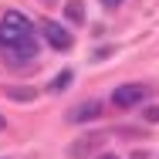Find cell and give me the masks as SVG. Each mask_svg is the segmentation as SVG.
<instances>
[{
	"label": "cell",
	"instance_id": "4fadbf2b",
	"mask_svg": "<svg viewBox=\"0 0 159 159\" xmlns=\"http://www.w3.org/2000/svg\"><path fill=\"white\" fill-rule=\"evenodd\" d=\"M98 159H119V156H112V152H105V156H98Z\"/></svg>",
	"mask_w": 159,
	"mask_h": 159
},
{
	"label": "cell",
	"instance_id": "277c9868",
	"mask_svg": "<svg viewBox=\"0 0 159 159\" xmlns=\"http://www.w3.org/2000/svg\"><path fill=\"white\" fill-rule=\"evenodd\" d=\"M41 37H44L54 51H68V48L75 44L71 31H68V27H61V24H54V20H41Z\"/></svg>",
	"mask_w": 159,
	"mask_h": 159
},
{
	"label": "cell",
	"instance_id": "8992f818",
	"mask_svg": "<svg viewBox=\"0 0 159 159\" xmlns=\"http://www.w3.org/2000/svg\"><path fill=\"white\" fill-rule=\"evenodd\" d=\"M3 95L10 98V102H34L37 98V88L34 85H7Z\"/></svg>",
	"mask_w": 159,
	"mask_h": 159
},
{
	"label": "cell",
	"instance_id": "8fae6325",
	"mask_svg": "<svg viewBox=\"0 0 159 159\" xmlns=\"http://www.w3.org/2000/svg\"><path fill=\"white\" fill-rule=\"evenodd\" d=\"M102 7L105 10H115V7H122V0H102Z\"/></svg>",
	"mask_w": 159,
	"mask_h": 159
},
{
	"label": "cell",
	"instance_id": "52a82bcc",
	"mask_svg": "<svg viewBox=\"0 0 159 159\" xmlns=\"http://www.w3.org/2000/svg\"><path fill=\"white\" fill-rule=\"evenodd\" d=\"M64 20H68L71 27H81V24H85V3H81V0H68V7H64Z\"/></svg>",
	"mask_w": 159,
	"mask_h": 159
},
{
	"label": "cell",
	"instance_id": "ba28073f",
	"mask_svg": "<svg viewBox=\"0 0 159 159\" xmlns=\"http://www.w3.org/2000/svg\"><path fill=\"white\" fill-rule=\"evenodd\" d=\"M71 81H75V71H71V68H64V71H58V78L51 81V92H64Z\"/></svg>",
	"mask_w": 159,
	"mask_h": 159
},
{
	"label": "cell",
	"instance_id": "5bb4252c",
	"mask_svg": "<svg viewBox=\"0 0 159 159\" xmlns=\"http://www.w3.org/2000/svg\"><path fill=\"white\" fill-rule=\"evenodd\" d=\"M41 3H48V7H54V3H58V0H41Z\"/></svg>",
	"mask_w": 159,
	"mask_h": 159
},
{
	"label": "cell",
	"instance_id": "7a4b0ae2",
	"mask_svg": "<svg viewBox=\"0 0 159 159\" xmlns=\"http://www.w3.org/2000/svg\"><path fill=\"white\" fill-rule=\"evenodd\" d=\"M149 98V85H122V88H115L112 92V105H119V108H135V105H142Z\"/></svg>",
	"mask_w": 159,
	"mask_h": 159
},
{
	"label": "cell",
	"instance_id": "6da1fadb",
	"mask_svg": "<svg viewBox=\"0 0 159 159\" xmlns=\"http://www.w3.org/2000/svg\"><path fill=\"white\" fill-rule=\"evenodd\" d=\"M0 51L17 54L20 61L37 58V34H34V24L20 14V10H7V14L0 17Z\"/></svg>",
	"mask_w": 159,
	"mask_h": 159
},
{
	"label": "cell",
	"instance_id": "30bf717a",
	"mask_svg": "<svg viewBox=\"0 0 159 159\" xmlns=\"http://www.w3.org/2000/svg\"><path fill=\"white\" fill-rule=\"evenodd\" d=\"M108 54H112V48H98V51H95V54H92V58H95V61H105Z\"/></svg>",
	"mask_w": 159,
	"mask_h": 159
},
{
	"label": "cell",
	"instance_id": "5b68a950",
	"mask_svg": "<svg viewBox=\"0 0 159 159\" xmlns=\"http://www.w3.org/2000/svg\"><path fill=\"white\" fill-rule=\"evenodd\" d=\"M98 115H102V105H98V102H81V105L68 115V122L78 125V122H92V119H98Z\"/></svg>",
	"mask_w": 159,
	"mask_h": 159
},
{
	"label": "cell",
	"instance_id": "9a60e30c",
	"mask_svg": "<svg viewBox=\"0 0 159 159\" xmlns=\"http://www.w3.org/2000/svg\"><path fill=\"white\" fill-rule=\"evenodd\" d=\"M3 129H7V122H3V115H0V132H3Z\"/></svg>",
	"mask_w": 159,
	"mask_h": 159
},
{
	"label": "cell",
	"instance_id": "7c38bea8",
	"mask_svg": "<svg viewBox=\"0 0 159 159\" xmlns=\"http://www.w3.org/2000/svg\"><path fill=\"white\" fill-rule=\"evenodd\" d=\"M132 159H149V152H142V149H135V152H132Z\"/></svg>",
	"mask_w": 159,
	"mask_h": 159
},
{
	"label": "cell",
	"instance_id": "3957f363",
	"mask_svg": "<svg viewBox=\"0 0 159 159\" xmlns=\"http://www.w3.org/2000/svg\"><path fill=\"white\" fill-rule=\"evenodd\" d=\"M102 142H105V132H85V135H78V139L68 146V159H88V156H95Z\"/></svg>",
	"mask_w": 159,
	"mask_h": 159
},
{
	"label": "cell",
	"instance_id": "9c48e42d",
	"mask_svg": "<svg viewBox=\"0 0 159 159\" xmlns=\"http://www.w3.org/2000/svg\"><path fill=\"white\" fill-rule=\"evenodd\" d=\"M142 119H146L149 125H156V122H159V105H149V108H142Z\"/></svg>",
	"mask_w": 159,
	"mask_h": 159
}]
</instances>
